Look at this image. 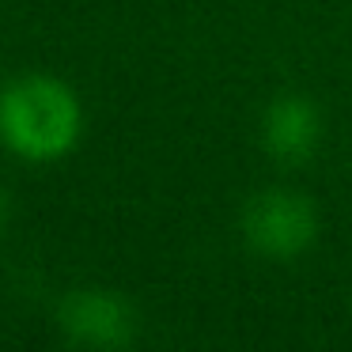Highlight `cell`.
<instances>
[{
  "label": "cell",
  "instance_id": "cell-3",
  "mask_svg": "<svg viewBox=\"0 0 352 352\" xmlns=\"http://www.w3.org/2000/svg\"><path fill=\"white\" fill-rule=\"evenodd\" d=\"M57 326L80 352H125L137 337V307L110 288H72L57 303Z\"/></svg>",
  "mask_w": 352,
  "mask_h": 352
},
{
  "label": "cell",
  "instance_id": "cell-5",
  "mask_svg": "<svg viewBox=\"0 0 352 352\" xmlns=\"http://www.w3.org/2000/svg\"><path fill=\"white\" fill-rule=\"evenodd\" d=\"M8 216H12V197H8V190L0 186V231L8 228Z\"/></svg>",
  "mask_w": 352,
  "mask_h": 352
},
{
  "label": "cell",
  "instance_id": "cell-2",
  "mask_svg": "<svg viewBox=\"0 0 352 352\" xmlns=\"http://www.w3.org/2000/svg\"><path fill=\"white\" fill-rule=\"evenodd\" d=\"M239 231L258 258L292 261L318 239V208L296 190H261L246 201Z\"/></svg>",
  "mask_w": 352,
  "mask_h": 352
},
{
  "label": "cell",
  "instance_id": "cell-1",
  "mask_svg": "<svg viewBox=\"0 0 352 352\" xmlns=\"http://www.w3.org/2000/svg\"><path fill=\"white\" fill-rule=\"evenodd\" d=\"M84 107L65 80L31 72L0 87V144L27 163H57L80 144Z\"/></svg>",
  "mask_w": 352,
  "mask_h": 352
},
{
  "label": "cell",
  "instance_id": "cell-4",
  "mask_svg": "<svg viewBox=\"0 0 352 352\" xmlns=\"http://www.w3.org/2000/svg\"><path fill=\"white\" fill-rule=\"evenodd\" d=\"M261 144L280 167H303L322 144V114L307 95H276L261 118Z\"/></svg>",
  "mask_w": 352,
  "mask_h": 352
}]
</instances>
